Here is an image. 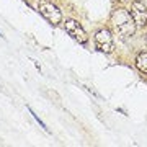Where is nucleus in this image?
<instances>
[{"label": "nucleus", "instance_id": "nucleus-1", "mask_svg": "<svg viewBox=\"0 0 147 147\" xmlns=\"http://www.w3.org/2000/svg\"><path fill=\"white\" fill-rule=\"evenodd\" d=\"M111 26L123 38H129L136 33V23L132 20L131 13H129V10L123 8V7L113 10V13H111Z\"/></svg>", "mask_w": 147, "mask_h": 147}, {"label": "nucleus", "instance_id": "nucleus-6", "mask_svg": "<svg viewBox=\"0 0 147 147\" xmlns=\"http://www.w3.org/2000/svg\"><path fill=\"white\" fill-rule=\"evenodd\" d=\"M136 67L139 72L146 74L147 75V51H141V53L136 56Z\"/></svg>", "mask_w": 147, "mask_h": 147}, {"label": "nucleus", "instance_id": "nucleus-5", "mask_svg": "<svg viewBox=\"0 0 147 147\" xmlns=\"http://www.w3.org/2000/svg\"><path fill=\"white\" fill-rule=\"evenodd\" d=\"M129 13H131L132 20H134V23H136V26H146L147 25V7H146L144 2L134 0V2L131 3Z\"/></svg>", "mask_w": 147, "mask_h": 147}, {"label": "nucleus", "instance_id": "nucleus-7", "mask_svg": "<svg viewBox=\"0 0 147 147\" xmlns=\"http://www.w3.org/2000/svg\"><path fill=\"white\" fill-rule=\"evenodd\" d=\"M28 111H30V113H31V115H33V118H34V119L38 121V123H39V126H41L42 129H44V131H47V126H46V124H44V123H42L41 119H39V116H38L36 113H34V111H33L31 108H30V106H28Z\"/></svg>", "mask_w": 147, "mask_h": 147}, {"label": "nucleus", "instance_id": "nucleus-4", "mask_svg": "<svg viewBox=\"0 0 147 147\" xmlns=\"http://www.w3.org/2000/svg\"><path fill=\"white\" fill-rule=\"evenodd\" d=\"M64 28H65V31L69 33V36H72L74 39L77 42H80V44H85V42L88 41V34H87L84 26H82L77 20H72V18H70V20H65Z\"/></svg>", "mask_w": 147, "mask_h": 147}, {"label": "nucleus", "instance_id": "nucleus-3", "mask_svg": "<svg viewBox=\"0 0 147 147\" xmlns=\"http://www.w3.org/2000/svg\"><path fill=\"white\" fill-rule=\"evenodd\" d=\"M95 44H96V49L101 51V53H106L110 54L113 53V49H115V42H113V38H111V33L110 30H98V31L95 33Z\"/></svg>", "mask_w": 147, "mask_h": 147}, {"label": "nucleus", "instance_id": "nucleus-2", "mask_svg": "<svg viewBox=\"0 0 147 147\" xmlns=\"http://www.w3.org/2000/svg\"><path fill=\"white\" fill-rule=\"evenodd\" d=\"M38 10H39V13H41V15L49 21V23H53V25H59V23H62V11L59 10L54 3H51V2H44V0L39 2Z\"/></svg>", "mask_w": 147, "mask_h": 147}]
</instances>
